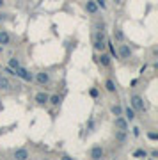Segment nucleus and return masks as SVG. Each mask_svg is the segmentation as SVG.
Returning <instances> with one entry per match:
<instances>
[{
	"instance_id": "f257e3e1",
	"label": "nucleus",
	"mask_w": 158,
	"mask_h": 160,
	"mask_svg": "<svg viewBox=\"0 0 158 160\" xmlns=\"http://www.w3.org/2000/svg\"><path fill=\"white\" fill-rule=\"evenodd\" d=\"M105 46H107L105 32H103V29H101V30L96 32V36H94V48L98 50V52H103V50H105Z\"/></svg>"
},
{
	"instance_id": "f03ea898",
	"label": "nucleus",
	"mask_w": 158,
	"mask_h": 160,
	"mask_svg": "<svg viewBox=\"0 0 158 160\" xmlns=\"http://www.w3.org/2000/svg\"><path fill=\"white\" fill-rule=\"evenodd\" d=\"M14 75L20 76V78H23V80H27V82H32V75L29 73L25 68H21V66H18V68L14 69Z\"/></svg>"
},
{
	"instance_id": "7ed1b4c3",
	"label": "nucleus",
	"mask_w": 158,
	"mask_h": 160,
	"mask_svg": "<svg viewBox=\"0 0 158 160\" xmlns=\"http://www.w3.org/2000/svg\"><path fill=\"white\" fill-rule=\"evenodd\" d=\"M132 105H133L135 110H142L144 108V101H142L140 96H132Z\"/></svg>"
},
{
	"instance_id": "20e7f679",
	"label": "nucleus",
	"mask_w": 158,
	"mask_h": 160,
	"mask_svg": "<svg viewBox=\"0 0 158 160\" xmlns=\"http://www.w3.org/2000/svg\"><path fill=\"white\" fill-rule=\"evenodd\" d=\"M117 53H119L123 59H128V57L132 55V50H130V46H128V44H121V46H119V52H117Z\"/></svg>"
},
{
	"instance_id": "39448f33",
	"label": "nucleus",
	"mask_w": 158,
	"mask_h": 160,
	"mask_svg": "<svg viewBox=\"0 0 158 160\" xmlns=\"http://www.w3.org/2000/svg\"><path fill=\"white\" fill-rule=\"evenodd\" d=\"M101 157H103V149H101V146H94V148L91 149V158L98 160V158H101Z\"/></svg>"
},
{
	"instance_id": "423d86ee",
	"label": "nucleus",
	"mask_w": 158,
	"mask_h": 160,
	"mask_svg": "<svg viewBox=\"0 0 158 160\" xmlns=\"http://www.w3.org/2000/svg\"><path fill=\"white\" fill-rule=\"evenodd\" d=\"M116 128L123 130V132H126V130H128V123H126V121H125L121 116H117V117H116Z\"/></svg>"
},
{
	"instance_id": "0eeeda50",
	"label": "nucleus",
	"mask_w": 158,
	"mask_h": 160,
	"mask_svg": "<svg viewBox=\"0 0 158 160\" xmlns=\"http://www.w3.org/2000/svg\"><path fill=\"white\" fill-rule=\"evenodd\" d=\"M85 9L89 11L91 14H94L96 11H98V4H96L94 0H87V4H85Z\"/></svg>"
},
{
	"instance_id": "6e6552de",
	"label": "nucleus",
	"mask_w": 158,
	"mask_h": 160,
	"mask_svg": "<svg viewBox=\"0 0 158 160\" xmlns=\"http://www.w3.org/2000/svg\"><path fill=\"white\" fill-rule=\"evenodd\" d=\"M14 158H18V160L29 158V153H27V149H16V151H14Z\"/></svg>"
},
{
	"instance_id": "1a4fd4ad",
	"label": "nucleus",
	"mask_w": 158,
	"mask_h": 160,
	"mask_svg": "<svg viewBox=\"0 0 158 160\" xmlns=\"http://www.w3.org/2000/svg\"><path fill=\"white\" fill-rule=\"evenodd\" d=\"M0 89H4V91L11 89V82H9V78H5V76H2V75H0Z\"/></svg>"
},
{
	"instance_id": "9d476101",
	"label": "nucleus",
	"mask_w": 158,
	"mask_h": 160,
	"mask_svg": "<svg viewBox=\"0 0 158 160\" xmlns=\"http://www.w3.org/2000/svg\"><path fill=\"white\" fill-rule=\"evenodd\" d=\"M48 98H50V96L46 94V93H37V94H36V101H37V103H46Z\"/></svg>"
},
{
	"instance_id": "9b49d317",
	"label": "nucleus",
	"mask_w": 158,
	"mask_h": 160,
	"mask_svg": "<svg viewBox=\"0 0 158 160\" xmlns=\"http://www.w3.org/2000/svg\"><path fill=\"white\" fill-rule=\"evenodd\" d=\"M98 61H100V64H101V66H108V64H110V57H108L107 53L101 52V55L98 57Z\"/></svg>"
},
{
	"instance_id": "f8f14e48",
	"label": "nucleus",
	"mask_w": 158,
	"mask_h": 160,
	"mask_svg": "<svg viewBox=\"0 0 158 160\" xmlns=\"http://www.w3.org/2000/svg\"><path fill=\"white\" fill-rule=\"evenodd\" d=\"M48 80H50L48 73H37V82H39V84H46Z\"/></svg>"
},
{
	"instance_id": "ddd939ff",
	"label": "nucleus",
	"mask_w": 158,
	"mask_h": 160,
	"mask_svg": "<svg viewBox=\"0 0 158 160\" xmlns=\"http://www.w3.org/2000/svg\"><path fill=\"white\" fill-rule=\"evenodd\" d=\"M9 43V34L7 32H0V44H7Z\"/></svg>"
},
{
	"instance_id": "4468645a",
	"label": "nucleus",
	"mask_w": 158,
	"mask_h": 160,
	"mask_svg": "<svg viewBox=\"0 0 158 160\" xmlns=\"http://www.w3.org/2000/svg\"><path fill=\"white\" fill-rule=\"evenodd\" d=\"M105 87H107V91H110V93H114V91H116V84H114L112 80H107Z\"/></svg>"
},
{
	"instance_id": "2eb2a0df",
	"label": "nucleus",
	"mask_w": 158,
	"mask_h": 160,
	"mask_svg": "<svg viewBox=\"0 0 158 160\" xmlns=\"http://www.w3.org/2000/svg\"><path fill=\"white\" fill-rule=\"evenodd\" d=\"M125 112H126V117L130 119V121H133V119H135V110H133V108H130V107H128Z\"/></svg>"
},
{
	"instance_id": "dca6fc26",
	"label": "nucleus",
	"mask_w": 158,
	"mask_h": 160,
	"mask_svg": "<svg viewBox=\"0 0 158 160\" xmlns=\"http://www.w3.org/2000/svg\"><path fill=\"white\" fill-rule=\"evenodd\" d=\"M112 114H114V116H123V108L119 105H114L112 107Z\"/></svg>"
},
{
	"instance_id": "f3484780",
	"label": "nucleus",
	"mask_w": 158,
	"mask_h": 160,
	"mask_svg": "<svg viewBox=\"0 0 158 160\" xmlns=\"http://www.w3.org/2000/svg\"><path fill=\"white\" fill-rule=\"evenodd\" d=\"M18 66H20V61H18V59H11V61H9V68H12V69H16Z\"/></svg>"
},
{
	"instance_id": "a211bd4d",
	"label": "nucleus",
	"mask_w": 158,
	"mask_h": 160,
	"mask_svg": "<svg viewBox=\"0 0 158 160\" xmlns=\"http://www.w3.org/2000/svg\"><path fill=\"white\" fill-rule=\"evenodd\" d=\"M116 139L119 140V142H125V140H126V135H125V132L121 130V132H119V133L116 135Z\"/></svg>"
},
{
	"instance_id": "6ab92c4d",
	"label": "nucleus",
	"mask_w": 158,
	"mask_h": 160,
	"mask_svg": "<svg viewBox=\"0 0 158 160\" xmlns=\"http://www.w3.org/2000/svg\"><path fill=\"white\" fill-rule=\"evenodd\" d=\"M133 157H144V158H146V157H148V153H146L144 149H137V151L133 153Z\"/></svg>"
},
{
	"instance_id": "aec40b11",
	"label": "nucleus",
	"mask_w": 158,
	"mask_h": 160,
	"mask_svg": "<svg viewBox=\"0 0 158 160\" xmlns=\"http://www.w3.org/2000/svg\"><path fill=\"white\" fill-rule=\"evenodd\" d=\"M48 101H52L53 105H59V101H61V96H52V98H48Z\"/></svg>"
},
{
	"instance_id": "412c9836",
	"label": "nucleus",
	"mask_w": 158,
	"mask_h": 160,
	"mask_svg": "<svg viewBox=\"0 0 158 160\" xmlns=\"http://www.w3.org/2000/svg\"><path fill=\"white\" fill-rule=\"evenodd\" d=\"M148 137L151 139V140H156V139H158V133H156V132H149Z\"/></svg>"
},
{
	"instance_id": "4be33fe9",
	"label": "nucleus",
	"mask_w": 158,
	"mask_h": 160,
	"mask_svg": "<svg viewBox=\"0 0 158 160\" xmlns=\"http://www.w3.org/2000/svg\"><path fill=\"white\" fill-rule=\"evenodd\" d=\"M116 37L119 39V41H121V39H123L125 36H123V32H121V30H116Z\"/></svg>"
},
{
	"instance_id": "5701e85b",
	"label": "nucleus",
	"mask_w": 158,
	"mask_h": 160,
	"mask_svg": "<svg viewBox=\"0 0 158 160\" xmlns=\"http://www.w3.org/2000/svg\"><path fill=\"white\" fill-rule=\"evenodd\" d=\"M96 4H98V5H101V9H103V7H105V0H94Z\"/></svg>"
},
{
	"instance_id": "b1692460",
	"label": "nucleus",
	"mask_w": 158,
	"mask_h": 160,
	"mask_svg": "<svg viewBox=\"0 0 158 160\" xmlns=\"http://www.w3.org/2000/svg\"><path fill=\"white\" fill-rule=\"evenodd\" d=\"M114 2H116L117 5H121V4H123V0H114Z\"/></svg>"
},
{
	"instance_id": "393cba45",
	"label": "nucleus",
	"mask_w": 158,
	"mask_h": 160,
	"mask_svg": "<svg viewBox=\"0 0 158 160\" xmlns=\"http://www.w3.org/2000/svg\"><path fill=\"white\" fill-rule=\"evenodd\" d=\"M2 5H4V0H0V7H2Z\"/></svg>"
},
{
	"instance_id": "a878e982",
	"label": "nucleus",
	"mask_w": 158,
	"mask_h": 160,
	"mask_svg": "<svg viewBox=\"0 0 158 160\" xmlns=\"http://www.w3.org/2000/svg\"><path fill=\"white\" fill-rule=\"evenodd\" d=\"M0 21H2V14H0Z\"/></svg>"
},
{
	"instance_id": "bb28decb",
	"label": "nucleus",
	"mask_w": 158,
	"mask_h": 160,
	"mask_svg": "<svg viewBox=\"0 0 158 160\" xmlns=\"http://www.w3.org/2000/svg\"><path fill=\"white\" fill-rule=\"evenodd\" d=\"M0 50H2V48H0Z\"/></svg>"
}]
</instances>
